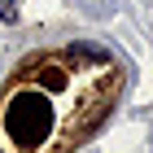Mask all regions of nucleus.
I'll list each match as a JSON object with an SVG mask.
<instances>
[{"instance_id":"obj_1","label":"nucleus","mask_w":153,"mask_h":153,"mask_svg":"<svg viewBox=\"0 0 153 153\" xmlns=\"http://www.w3.org/2000/svg\"><path fill=\"white\" fill-rule=\"evenodd\" d=\"M4 131H9L18 144H39L48 131V101H35V96H18L4 114Z\"/></svg>"},{"instance_id":"obj_2","label":"nucleus","mask_w":153,"mask_h":153,"mask_svg":"<svg viewBox=\"0 0 153 153\" xmlns=\"http://www.w3.org/2000/svg\"><path fill=\"white\" fill-rule=\"evenodd\" d=\"M0 22H4V26L18 22V4H13V0H0Z\"/></svg>"}]
</instances>
